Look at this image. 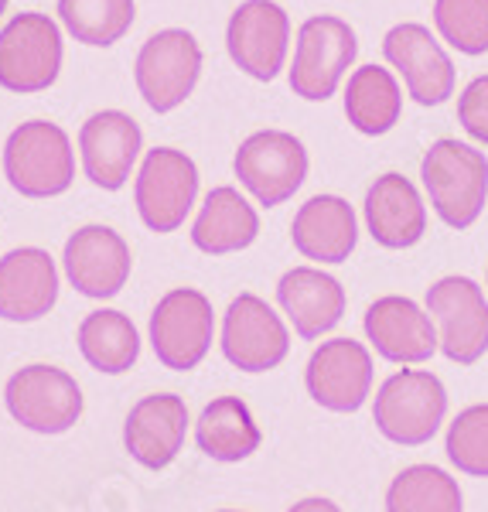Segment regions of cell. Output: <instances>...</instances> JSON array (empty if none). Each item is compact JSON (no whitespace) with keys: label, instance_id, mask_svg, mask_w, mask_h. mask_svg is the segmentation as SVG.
<instances>
[{"label":"cell","instance_id":"obj_25","mask_svg":"<svg viewBox=\"0 0 488 512\" xmlns=\"http://www.w3.org/2000/svg\"><path fill=\"white\" fill-rule=\"evenodd\" d=\"M345 117L366 137H383L400 123L403 89L386 65L369 62L352 72L345 86Z\"/></svg>","mask_w":488,"mask_h":512},{"label":"cell","instance_id":"obj_24","mask_svg":"<svg viewBox=\"0 0 488 512\" xmlns=\"http://www.w3.org/2000/svg\"><path fill=\"white\" fill-rule=\"evenodd\" d=\"M256 236H260V216H256L250 198L239 195V188L219 185L205 195L202 212L195 216L192 226L195 250L209 256H226L253 246Z\"/></svg>","mask_w":488,"mask_h":512},{"label":"cell","instance_id":"obj_6","mask_svg":"<svg viewBox=\"0 0 488 512\" xmlns=\"http://www.w3.org/2000/svg\"><path fill=\"white\" fill-rule=\"evenodd\" d=\"M202 76V45L192 31L164 28L144 41L134 62V82L157 117L178 110Z\"/></svg>","mask_w":488,"mask_h":512},{"label":"cell","instance_id":"obj_31","mask_svg":"<svg viewBox=\"0 0 488 512\" xmlns=\"http://www.w3.org/2000/svg\"><path fill=\"white\" fill-rule=\"evenodd\" d=\"M444 451L461 475L488 478V403H475L451 420Z\"/></svg>","mask_w":488,"mask_h":512},{"label":"cell","instance_id":"obj_18","mask_svg":"<svg viewBox=\"0 0 488 512\" xmlns=\"http://www.w3.org/2000/svg\"><path fill=\"white\" fill-rule=\"evenodd\" d=\"M369 345L396 366H417L441 349L437 342V325L427 308L400 294H386L369 304L362 318Z\"/></svg>","mask_w":488,"mask_h":512},{"label":"cell","instance_id":"obj_29","mask_svg":"<svg viewBox=\"0 0 488 512\" xmlns=\"http://www.w3.org/2000/svg\"><path fill=\"white\" fill-rule=\"evenodd\" d=\"M137 18L134 0H59V21L89 48H110Z\"/></svg>","mask_w":488,"mask_h":512},{"label":"cell","instance_id":"obj_2","mask_svg":"<svg viewBox=\"0 0 488 512\" xmlns=\"http://www.w3.org/2000/svg\"><path fill=\"white\" fill-rule=\"evenodd\" d=\"M4 175L21 198L65 195L76 178V151L69 134L52 120H28L4 144Z\"/></svg>","mask_w":488,"mask_h":512},{"label":"cell","instance_id":"obj_10","mask_svg":"<svg viewBox=\"0 0 488 512\" xmlns=\"http://www.w3.org/2000/svg\"><path fill=\"white\" fill-rule=\"evenodd\" d=\"M215 335L212 301L195 287H175L157 301L151 315V349L157 362L175 373H192L209 355Z\"/></svg>","mask_w":488,"mask_h":512},{"label":"cell","instance_id":"obj_9","mask_svg":"<svg viewBox=\"0 0 488 512\" xmlns=\"http://www.w3.org/2000/svg\"><path fill=\"white\" fill-rule=\"evenodd\" d=\"M198 198V168L178 147H151L137 168V216L151 233H175L185 226Z\"/></svg>","mask_w":488,"mask_h":512},{"label":"cell","instance_id":"obj_34","mask_svg":"<svg viewBox=\"0 0 488 512\" xmlns=\"http://www.w3.org/2000/svg\"><path fill=\"white\" fill-rule=\"evenodd\" d=\"M4 11H7V0H0V18H4Z\"/></svg>","mask_w":488,"mask_h":512},{"label":"cell","instance_id":"obj_33","mask_svg":"<svg viewBox=\"0 0 488 512\" xmlns=\"http://www.w3.org/2000/svg\"><path fill=\"white\" fill-rule=\"evenodd\" d=\"M287 512H342L335 506L332 499H321V495H311V499H301V502H294Z\"/></svg>","mask_w":488,"mask_h":512},{"label":"cell","instance_id":"obj_23","mask_svg":"<svg viewBox=\"0 0 488 512\" xmlns=\"http://www.w3.org/2000/svg\"><path fill=\"white\" fill-rule=\"evenodd\" d=\"M294 250L314 263H345L359 243L355 209L338 195H314L291 222Z\"/></svg>","mask_w":488,"mask_h":512},{"label":"cell","instance_id":"obj_11","mask_svg":"<svg viewBox=\"0 0 488 512\" xmlns=\"http://www.w3.org/2000/svg\"><path fill=\"white\" fill-rule=\"evenodd\" d=\"M441 352L458 366H475L488 352V301L471 277H441L427 291Z\"/></svg>","mask_w":488,"mask_h":512},{"label":"cell","instance_id":"obj_15","mask_svg":"<svg viewBox=\"0 0 488 512\" xmlns=\"http://www.w3.org/2000/svg\"><path fill=\"white\" fill-rule=\"evenodd\" d=\"M304 386L318 407L332 414H355L372 390V355L355 338H328L311 352Z\"/></svg>","mask_w":488,"mask_h":512},{"label":"cell","instance_id":"obj_13","mask_svg":"<svg viewBox=\"0 0 488 512\" xmlns=\"http://www.w3.org/2000/svg\"><path fill=\"white\" fill-rule=\"evenodd\" d=\"M229 59L256 82H274L291 48V18L274 0H246L226 28Z\"/></svg>","mask_w":488,"mask_h":512},{"label":"cell","instance_id":"obj_16","mask_svg":"<svg viewBox=\"0 0 488 512\" xmlns=\"http://www.w3.org/2000/svg\"><path fill=\"white\" fill-rule=\"evenodd\" d=\"M62 267L69 284L82 297L93 301H110L117 297L130 280L134 256L130 246L113 226H82L69 236L62 253Z\"/></svg>","mask_w":488,"mask_h":512},{"label":"cell","instance_id":"obj_28","mask_svg":"<svg viewBox=\"0 0 488 512\" xmlns=\"http://www.w3.org/2000/svg\"><path fill=\"white\" fill-rule=\"evenodd\" d=\"M386 512H465V495L444 468L410 465L390 482Z\"/></svg>","mask_w":488,"mask_h":512},{"label":"cell","instance_id":"obj_35","mask_svg":"<svg viewBox=\"0 0 488 512\" xmlns=\"http://www.w3.org/2000/svg\"><path fill=\"white\" fill-rule=\"evenodd\" d=\"M222 512H239V509H222Z\"/></svg>","mask_w":488,"mask_h":512},{"label":"cell","instance_id":"obj_7","mask_svg":"<svg viewBox=\"0 0 488 512\" xmlns=\"http://www.w3.org/2000/svg\"><path fill=\"white\" fill-rule=\"evenodd\" d=\"M4 403L24 431L35 434H65L82 417V390L65 369L48 362H31L18 369L4 386Z\"/></svg>","mask_w":488,"mask_h":512},{"label":"cell","instance_id":"obj_17","mask_svg":"<svg viewBox=\"0 0 488 512\" xmlns=\"http://www.w3.org/2000/svg\"><path fill=\"white\" fill-rule=\"evenodd\" d=\"M144 134L140 123L123 110H99L79 130L82 171L103 192H120L140 158Z\"/></svg>","mask_w":488,"mask_h":512},{"label":"cell","instance_id":"obj_20","mask_svg":"<svg viewBox=\"0 0 488 512\" xmlns=\"http://www.w3.org/2000/svg\"><path fill=\"white\" fill-rule=\"evenodd\" d=\"M59 301V267L38 246L0 256V318L14 325L45 318Z\"/></svg>","mask_w":488,"mask_h":512},{"label":"cell","instance_id":"obj_3","mask_svg":"<svg viewBox=\"0 0 488 512\" xmlns=\"http://www.w3.org/2000/svg\"><path fill=\"white\" fill-rule=\"evenodd\" d=\"M448 414V390L427 369H400L376 390L372 420L379 434L403 448H420L441 431Z\"/></svg>","mask_w":488,"mask_h":512},{"label":"cell","instance_id":"obj_5","mask_svg":"<svg viewBox=\"0 0 488 512\" xmlns=\"http://www.w3.org/2000/svg\"><path fill=\"white\" fill-rule=\"evenodd\" d=\"M62 28L48 14L24 11L0 31V89L7 93H41L62 72Z\"/></svg>","mask_w":488,"mask_h":512},{"label":"cell","instance_id":"obj_22","mask_svg":"<svg viewBox=\"0 0 488 512\" xmlns=\"http://www.w3.org/2000/svg\"><path fill=\"white\" fill-rule=\"evenodd\" d=\"M277 301L291 318L294 332L304 342L328 335L345 318V287L342 280L318 267H294L280 277Z\"/></svg>","mask_w":488,"mask_h":512},{"label":"cell","instance_id":"obj_27","mask_svg":"<svg viewBox=\"0 0 488 512\" xmlns=\"http://www.w3.org/2000/svg\"><path fill=\"white\" fill-rule=\"evenodd\" d=\"M79 352L96 373L106 376L130 373L140 359V332L123 311L99 308L93 315L82 318Z\"/></svg>","mask_w":488,"mask_h":512},{"label":"cell","instance_id":"obj_8","mask_svg":"<svg viewBox=\"0 0 488 512\" xmlns=\"http://www.w3.org/2000/svg\"><path fill=\"white\" fill-rule=\"evenodd\" d=\"M233 171L250 198L263 209H277L301 192L308 178V151L287 130H256L239 144Z\"/></svg>","mask_w":488,"mask_h":512},{"label":"cell","instance_id":"obj_1","mask_svg":"<svg viewBox=\"0 0 488 512\" xmlns=\"http://www.w3.org/2000/svg\"><path fill=\"white\" fill-rule=\"evenodd\" d=\"M427 198L448 229L475 226L488 198V158L461 140H437L420 161Z\"/></svg>","mask_w":488,"mask_h":512},{"label":"cell","instance_id":"obj_4","mask_svg":"<svg viewBox=\"0 0 488 512\" xmlns=\"http://www.w3.org/2000/svg\"><path fill=\"white\" fill-rule=\"evenodd\" d=\"M359 55L352 24L335 14H314L301 24L291 62V89L308 103H325L342 86L345 72Z\"/></svg>","mask_w":488,"mask_h":512},{"label":"cell","instance_id":"obj_26","mask_svg":"<svg viewBox=\"0 0 488 512\" xmlns=\"http://www.w3.org/2000/svg\"><path fill=\"white\" fill-rule=\"evenodd\" d=\"M260 441V427H256L250 407L239 396L212 400L195 424V444L202 448V454H209L212 461H226V465L246 461L250 454H256Z\"/></svg>","mask_w":488,"mask_h":512},{"label":"cell","instance_id":"obj_30","mask_svg":"<svg viewBox=\"0 0 488 512\" xmlns=\"http://www.w3.org/2000/svg\"><path fill=\"white\" fill-rule=\"evenodd\" d=\"M434 28L454 52H488V0H434Z\"/></svg>","mask_w":488,"mask_h":512},{"label":"cell","instance_id":"obj_19","mask_svg":"<svg viewBox=\"0 0 488 512\" xmlns=\"http://www.w3.org/2000/svg\"><path fill=\"white\" fill-rule=\"evenodd\" d=\"M188 434V407L178 393H151L134 403L123 424V448L137 465L161 472L181 454Z\"/></svg>","mask_w":488,"mask_h":512},{"label":"cell","instance_id":"obj_21","mask_svg":"<svg viewBox=\"0 0 488 512\" xmlns=\"http://www.w3.org/2000/svg\"><path fill=\"white\" fill-rule=\"evenodd\" d=\"M366 226L383 250L417 246L427 233V205L417 185L400 171L379 175L366 195Z\"/></svg>","mask_w":488,"mask_h":512},{"label":"cell","instance_id":"obj_32","mask_svg":"<svg viewBox=\"0 0 488 512\" xmlns=\"http://www.w3.org/2000/svg\"><path fill=\"white\" fill-rule=\"evenodd\" d=\"M458 123L475 144L488 147V72L471 79L458 96Z\"/></svg>","mask_w":488,"mask_h":512},{"label":"cell","instance_id":"obj_12","mask_svg":"<svg viewBox=\"0 0 488 512\" xmlns=\"http://www.w3.org/2000/svg\"><path fill=\"white\" fill-rule=\"evenodd\" d=\"M291 352V332L263 297L239 294L222 318V355L239 373H270Z\"/></svg>","mask_w":488,"mask_h":512},{"label":"cell","instance_id":"obj_14","mask_svg":"<svg viewBox=\"0 0 488 512\" xmlns=\"http://www.w3.org/2000/svg\"><path fill=\"white\" fill-rule=\"evenodd\" d=\"M383 55L403 76V86H407L413 103L441 106L454 96V82H458L454 62L424 24L403 21L386 31Z\"/></svg>","mask_w":488,"mask_h":512}]
</instances>
